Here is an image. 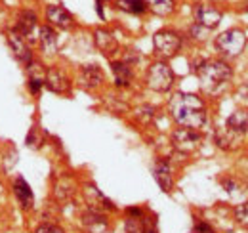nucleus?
<instances>
[{
    "instance_id": "nucleus-1",
    "label": "nucleus",
    "mask_w": 248,
    "mask_h": 233,
    "mask_svg": "<svg viewBox=\"0 0 248 233\" xmlns=\"http://www.w3.org/2000/svg\"><path fill=\"white\" fill-rule=\"evenodd\" d=\"M168 109L172 113V118L184 128L197 130L206 124V105L195 94H187V92L174 94V98L168 103Z\"/></svg>"
},
{
    "instance_id": "nucleus-2",
    "label": "nucleus",
    "mask_w": 248,
    "mask_h": 233,
    "mask_svg": "<svg viewBox=\"0 0 248 233\" xmlns=\"http://www.w3.org/2000/svg\"><path fill=\"white\" fill-rule=\"evenodd\" d=\"M195 71H197V75L201 79V86L204 88L208 94H217L221 88L231 81V77H233L231 67L223 59L202 61Z\"/></svg>"
},
{
    "instance_id": "nucleus-3",
    "label": "nucleus",
    "mask_w": 248,
    "mask_h": 233,
    "mask_svg": "<svg viewBox=\"0 0 248 233\" xmlns=\"http://www.w3.org/2000/svg\"><path fill=\"white\" fill-rule=\"evenodd\" d=\"M247 46V34L241 29L223 31L216 38L217 52L225 58H237Z\"/></svg>"
},
{
    "instance_id": "nucleus-4",
    "label": "nucleus",
    "mask_w": 248,
    "mask_h": 233,
    "mask_svg": "<svg viewBox=\"0 0 248 233\" xmlns=\"http://www.w3.org/2000/svg\"><path fill=\"white\" fill-rule=\"evenodd\" d=\"M147 86L155 92H168L174 86V71L168 63L156 61L147 71Z\"/></svg>"
},
{
    "instance_id": "nucleus-5",
    "label": "nucleus",
    "mask_w": 248,
    "mask_h": 233,
    "mask_svg": "<svg viewBox=\"0 0 248 233\" xmlns=\"http://www.w3.org/2000/svg\"><path fill=\"white\" fill-rule=\"evenodd\" d=\"M153 46H155L156 54H160L164 58H172L182 48V36L176 31L162 29L153 36Z\"/></svg>"
},
{
    "instance_id": "nucleus-6",
    "label": "nucleus",
    "mask_w": 248,
    "mask_h": 233,
    "mask_svg": "<svg viewBox=\"0 0 248 233\" xmlns=\"http://www.w3.org/2000/svg\"><path fill=\"white\" fill-rule=\"evenodd\" d=\"M199 142H201V136L197 130H191V128H178L174 130L172 134V146L176 147L178 151L182 153H191L199 147Z\"/></svg>"
},
{
    "instance_id": "nucleus-7",
    "label": "nucleus",
    "mask_w": 248,
    "mask_h": 233,
    "mask_svg": "<svg viewBox=\"0 0 248 233\" xmlns=\"http://www.w3.org/2000/svg\"><path fill=\"white\" fill-rule=\"evenodd\" d=\"M193 14H195L197 25H201V27H204L208 31L216 29L219 25V21H221V12L214 6H210V4H197Z\"/></svg>"
},
{
    "instance_id": "nucleus-8",
    "label": "nucleus",
    "mask_w": 248,
    "mask_h": 233,
    "mask_svg": "<svg viewBox=\"0 0 248 233\" xmlns=\"http://www.w3.org/2000/svg\"><path fill=\"white\" fill-rule=\"evenodd\" d=\"M8 44H10V48H12V52H14V56L19 59L23 65H29L32 61V54H31V48H29V44H27V40H25V36H21L17 31H8Z\"/></svg>"
},
{
    "instance_id": "nucleus-9",
    "label": "nucleus",
    "mask_w": 248,
    "mask_h": 233,
    "mask_svg": "<svg viewBox=\"0 0 248 233\" xmlns=\"http://www.w3.org/2000/svg\"><path fill=\"white\" fill-rule=\"evenodd\" d=\"M44 84L50 92L54 94H69L71 92V81L69 77L65 75V71L58 69V67H52L46 71V77H44Z\"/></svg>"
},
{
    "instance_id": "nucleus-10",
    "label": "nucleus",
    "mask_w": 248,
    "mask_h": 233,
    "mask_svg": "<svg viewBox=\"0 0 248 233\" xmlns=\"http://www.w3.org/2000/svg\"><path fill=\"white\" fill-rule=\"evenodd\" d=\"M12 189H14V195H16L19 206L23 210H31L32 204H34V195H32V189L31 185L27 183V180L23 176H17L14 180V183H12Z\"/></svg>"
},
{
    "instance_id": "nucleus-11",
    "label": "nucleus",
    "mask_w": 248,
    "mask_h": 233,
    "mask_svg": "<svg viewBox=\"0 0 248 233\" xmlns=\"http://www.w3.org/2000/svg\"><path fill=\"white\" fill-rule=\"evenodd\" d=\"M153 176H155L156 183L160 185L162 191H172L174 187V176H172V168H170V163L166 159H158L153 166Z\"/></svg>"
},
{
    "instance_id": "nucleus-12",
    "label": "nucleus",
    "mask_w": 248,
    "mask_h": 233,
    "mask_svg": "<svg viewBox=\"0 0 248 233\" xmlns=\"http://www.w3.org/2000/svg\"><path fill=\"white\" fill-rule=\"evenodd\" d=\"M82 226L88 230V233H107L109 230L107 218L99 210H93V208L82 214Z\"/></svg>"
},
{
    "instance_id": "nucleus-13",
    "label": "nucleus",
    "mask_w": 248,
    "mask_h": 233,
    "mask_svg": "<svg viewBox=\"0 0 248 233\" xmlns=\"http://www.w3.org/2000/svg\"><path fill=\"white\" fill-rule=\"evenodd\" d=\"M46 19L54 25V27H60V29H69L73 27V16L58 4H50L46 8Z\"/></svg>"
},
{
    "instance_id": "nucleus-14",
    "label": "nucleus",
    "mask_w": 248,
    "mask_h": 233,
    "mask_svg": "<svg viewBox=\"0 0 248 233\" xmlns=\"http://www.w3.org/2000/svg\"><path fill=\"white\" fill-rule=\"evenodd\" d=\"M78 83H80V86L86 88V90H95L97 86H101V83H103V71L97 65H84L80 69Z\"/></svg>"
},
{
    "instance_id": "nucleus-15",
    "label": "nucleus",
    "mask_w": 248,
    "mask_h": 233,
    "mask_svg": "<svg viewBox=\"0 0 248 233\" xmlns=\"http://www.w3.org/2000/svg\"><path fill=\"white\" fill-rule=\"evenodd\" d=\"M93 40H95V46L105 54V56H113L119 52V42L117 38L113 36V33L105 29H97L93 33Z\"/></svg>"
},
{
    "instance_id": "nucleus-16",
    "label": "nucleus",
    "mask_w": 248,
    "mask_h": 233,
    "mask_svg": "<svg viewBox=\"0 0 248 233\" xmlns=\"http://www.w3.org/2000/svg\"><path fill=\"white\" fill-rule=\"evenodd\" d=\"M225 126H227L229 130H233L235 134L243 136L245 132H248V111L247 109H237V111H233L231 115L227 116Z\"/></svg>"
},
{
    "instance_id": "nucleus-17",
    "label": "nucleus",
    "mask_w": 248,
    "mask_h": 233,
    "mask_svg": "<svg viewBox=\"0 0 248 233\" xmlns=\"http://www.w3.org/2000/svg\"><path fill=\"white\" fill-rule=\"evenodd\" d=\"M36 29V16L31 10H23L19 16H17V23H16V29L21 36H31Z\"/></svg>"
},
{
    "instance_id": "nucleus-18",
    "label": "nucleus",
    "mask_w": 248,
    "mask_h": 233,
    "mask_svg": "<svg viewBox=\"0 0 248 233\" xmlns=\"http://www.w3.org/2000/svg\"><path fill=\"white\" fill-rule=\"evenodd\" d=\"M38 42H40L44 54H56V50H58V34L52 27L44 25V27L38 29Z\"/></svg>"
},
{
    "instance_id": "nucleus-19",
    "label": "nucleus",
    "mask_w": 248,
    "mask_h": 233,
    "mask_svg": "<svg viewBox=\"0 0 248 233\" xmlns=\"http://www.w3.org/2000/svg\"><path fill=\"white\" fill-rule=\"evenodd\" d=\"M111 69H113V75H115V84L117 86H128L132 83V65H128L126 61H113L111 63Z\"/></svg>"
},
{
    "instance_id": "nucleus-20",
    "label": "nucleus",
    "mask_w": 248,
    "mask_h": 233,
    "mask_svg": "<svg viewBox=\"0 0 248 233\" xmlns=\"http://www.w3.org/2000/svg\"><path fill=\"white\" fill-rule=\"evenodd\" d=\"M214 138H216L217 147H221V149H235V147H239V142H241V136L235 134L233 130H229L227 126L216 130Z\"/></svg>"
},
{
    "instance_id": "nucleus-21",
    "label": "nucleus",
    "mask_w": 248,
    "mask_h": 233,
    "mask_svg": "<svg viewBox=\"0 0 248 233\" xmlns=\"http://www.w3.org/2000/svg\"><path fill=\"white\" fill-rule=\"evenodd\" d=\"M117 6L130 14H143L149 10V4L145 0H117Z\"/></svg>"
},
{
    "instance_id": "nucleus-22",
    "label": "nucleus",
    "mask_w": 248,
    "mask_h": 233,
    "mask_svg": "<svg viewBox=\"0 0 248 233\" xmlns=\"http://www.w3.org/2000/svg\"><path fill=\"white\" fill-rule=\"evenodd\" d=\"M149 8L155 12L156 16H170L174 12V0H149Z\"/></svg>"
},
{
    "instance_id": "nucleus-23",
    "label": "nucleus",
    "mask_w": 248,
    "mask_h": 233,
    "mask_svg": "<svg viewBox=\"0 0 248 233\" xmlns=\"http://www.w3.org/2000/svg\"><path fill=\"white\" fill-rule=\"evenodd\" d=\"M126 233H145L143 216H128L126 218Z\"/></svg>"
},
{
    "instance_id": "nucleus-24",
    "label": "nucleus",
    "mask_w": 248,
    "mask_h": 233,
    "mask_svg": "<svg viewBox=\"0 0 248 233\" xmlns=\"http://www.w3.org/2000/svg\"><path fill=\"white\" fill-rule=\"evenodd\" d=\"M233 214H235L237 224H241L243 228H247L248 230V201L243 204H237L235 210H233Z\"/></svg>"
},
{
    "instance_id": "nucleus-25",
    "label": "nucleus",
    "mask_w": 248,
    "mask_h": 233,
    "mask_svg": "<svg viewBox=\"0 0 248 233\" xmlns=\"http://www.w3.org/2000/svg\"><path fill=\"white\" fill-rule=\"evenodd\" d=\"M44 86V79H34V77H29V90H31L32 96H38L40 90Z\"/></svg>"
},
{
    "instance_id": "nucleus-26",
    "label": "nucleus",
    "mask_w": 248,
    "mask_h": 233,
    "mask_svg": "<svg viewBox=\"0 0 248 233\" xmlns=\"http://www.w3.org/2000/svg\"><path fill=\"white\" fill-rule=\"evenodd\" d=\"M34 233H65L60 228V226H56V224H42V226H38Z\"/></svg>"
},
{
    "instance_id": "nucleus-27",
    "label": "nucleus",
    "mask_w": 248,
    "mask_h": 233,
    "mask_svg": "<svg viewBox=\"0 0 248 233\" xmlns=\"http://www.w3.org/2000/svg\"><path fill=\"white\" fill-rule=\"evenodd\" d=\"M189 33L193 34V38H195V40H204V38H206V33H208V29H204V27H201V25H197V23H195V25L191 27V31H189Z\"/></svg>"
},
{
    "instance_id": "nucleus-28",
    "label": "nucleus",
    "mask_w": 248,
    "mask_h": 233,
    "mask_svg": "<svg viewBox=\"0 0 248 233\" xmlns=\"http://www.w3.org/2000/svg\"><path fill=\"white\" fill-rule=\"evenodd\" d=\"M193 233H214V230H212V228H210L206 222H199V224L195 226Z\"/></svg>"
},
{
    "instance_id": "nucleus-29",
    "label": "nucleus",
    "mask_w": 248,
    "mask_h": 233,
    "mask_svg": "<svg viewBox=\"0 0 248 233\" xmlns=\"http://www.w3.org/2000/svg\"><path fill=\"white\" fill-rule=\"evenodd\" d=\"M247 183H248V180H247Z\"/></svg>"
},
{
    "instance_id": "nucleus-30",
    "label": "nucleus",
    "mask_w": 248,
    "mask_h": 233,
    "mask_svg": "<svg viewBox=\"0 0 248 233\" xmlns=\"http://www.w3.org/2000/svg\"><path fill=\"white\" fill-rule=\"evenodd\" d=\"M99 2H101V0H99Z\"/></svg>"
}]
</instances>
